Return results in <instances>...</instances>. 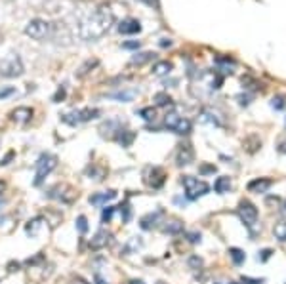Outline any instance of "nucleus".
Wrapping results in <instances>:
<instances>
[{
    "mask_svg": "<svg viewBox=\"0 0 286 284\" xmlns=\"http://www.w3.org/2000/svg\"><path fill=\"white\" fill-rule=\"evenodd\" d=\"M115 23V14L109 6H97L84 14L76 23V36L84 42H95L109 33Z\"/></svg>",
    "mask_w": 286,
    "mask_h": 284,
    "instance_id": "obj_1",
    "label": "nucleus"
},
{
    "mask_svg": "<svg viewBox=\"0 0 286 284\" xmlns=\"http://www.w3.org/2000/svg\"><path fill=\"white\" fill-rule=\"evenodd\" d=\"M223 84V74H219L217 71H202L197 74V80L193 82V88H198L193 95L197 97H206L210 94H214L215 90H219V86Z\"/></svg>",
    "mask_w": 286,
    "mask_h": 284,
    "instance_id": "obj_2",
    "label": "nucleus"
},
{
    "mask_svg": "<svg viewBox=\"0 0 286 284\" xmlns=\"http://www.w3.org/2000/svg\"><path fill=\"white\" fill-rule=\"evenodd\" d=\"M25 35L31 36L33 40H38V42L48 40V38L54 36V23H50V21H46L42 18L31 19L27 23V27H25Z\"/></svg>",
    "mask_w": 286,
    "mask_h": 284,
    "instance_id": "obj_3",
    "label": "nucleus"
},
{
    "mask_svg": "<svg viewBox=\"0 0 286 284\" xmlns=\"http://www.w3.org/2000/svg\"><path fill=\"white\" fill-rule=\"evenodd\" d=\"M25 72L23 61L18 53H8L4 57H0V76L4 78H16Z\"/></svg>",
    "mask_w": 286,
    "mask_h": 284,
    "instance_id": "obj_4",
    "label": "nucleus"
},
{
    "mask_svg": "<svg viewBox=\"0 0 286 284\" xmlns=\"http://www.w3.org/2000/svg\"><path fill=\"white\" fill-rule=\"evenodd\" d=\"M55 168H57V157H55V155H50V153H42L35 164V170H36L35 185L36 187L42 185V181L46 179V176H50Z\"/></svg>",
    "mask_w": 286,
    "mask_h": 284,
    "instance_id": "obj_5",
    "label": "nucleus"
},
{
    "mask_svg": "<svg viewBox=\"0 0 286 284\" xmlns=\"http://www.w3.org/2000/svg\"><path fill=\"white\" fill-rule=\"evenodd\" d=\"M181 185H183V189H185L187 200H197L200 196L208 195V191H210V185H208L206 181H202V179H198V178H193V176H183V178H181Z\"/></svg>",
    "mask_w": 286,
    "mask_h": 284,
    "instance_id": "obj_6",
    "label": "nucleus"
},
{
    "mask_svg": "<svg viewBox=\"0 0 286 284\" xmlns=\"http://www.w3.org/2000/svg\"><path fill=\"white\" fill-rule=\"evenodd\" d=\"M164 128L176 132V134H179V136H187V134H191L193 124H191L189 118H185V117L178 115L176 111H170V113L164 115Z\"/></svg>",
    "mask_w": 286,
    "mask_h": 284,
    "instance_id": "obj_7",
    "label": "nucleus"
},
{
    "mask_svg": "<svg viewBox=\"0 0 286 284\" xmlns=\"http://www.w3.org/2000/svg\"><path fill=\"white\" fill-rule=\"evenodd\" d=\"M99 115H101V113H99V109L86 107V109H76V111H71V113L61 115V120H63V122H67V124H71V126H76V124H80V122L94 120V118H97Z\"/></svg>",
    "mask_w": 286,
    "mask_h": 284,
    "instance_id": "obj_8",
    "label": "nucleus"
},
{
    "mask_svg": "<svg viewBox=\"0 0 286 284\" xmlns=\"http://www.w3.org/2000/svg\"><path fill=\"white\" fill-rule=\"evenodd\" d=\"M237 213H238L240 221H242L250 231L256 229V225H258V208L252 204L250 200H240V202H238V208H237Z\"/></svg>",
    "mask_w": 286,
    "mask_h": 284,
    "instance_id": "obj_9",
    "label": "nucleus"
},
{
    "mask_svg": "<svg viewBox=\"0 0 286 284\" xmlns=\"http://www.w3.org/2000/svg\"><path fill=\"white\" fill-rule=\"evenodd\" d=\"M143 179H145V183L151 189H161L162 185H164V181H166V172L162 168H159V166H151V168L145 170Z\"/></svg>",
    "mask_w": 286,
    "mask_h": 284,
    "instance_id": "obj_10",
    "label": "nucleus"
},
{
    "mask_svg": "<svg viewBox=\"0 0 286 284\" xmlns=\"http://www.w3.org/2000/svg\"><path fill=\"white\" fill-rule=\"evenodd\" d=\"M48 196L50 198H57V200H61L65 204H71L72 200L76 198V193H74V189L69 187V185H55L54 189H50Z\"/></svg>",
    "mask_w": 286,
    "mask_h": 284,
    "instance_id": "obj_11",
    "label": "nucleus"
},
{
    "mask_svg": "<svg viewBox=\"0 0 286 284\" xmlns=\"http://www.w3.org/2000/svg\"><path fill=\"white\" fill-rule=\"evenodd\" d=\"M195 160V151L189 143H181L178 147V153H176V164L178 166H189L191 162Z\"/></svg>",
    "mask_w": 286,
    "mask_h": 284,
    "instance_id": "obj_12",
    "label": "nucleus"
},
{
    "mask_svg": "<svg viewBox=\"0 0 286 284\" xmlns=\"http://www.w3.org/2000/svg\"><path fill=\"white\" fill-rule=\"evenodd\" d=\"M113 244V235L105 229H101V231H97L94 237H92V240H90V248L92 250H103L111 246Z\"/></svg>",
    "mask_w": 286,
    "mask_h": 284,
    "instance_id": "obj_13",
    "label": "nucleus"
},
{
    "mask_svg": "<svg viewBox=\"0 0 286 284\" xmlns=\"http://www.w3.org/2000/svg\"><path fill=\"white\" fill-rule=\"evenodd\" d=\"M271 187H273V179H269V178H256L248 183V191H250V193H256V195L267 193Z\"/></svg>",
    "mask_w": 286,
    "mask_h": 284,
    "instance_id": "obj_14",
    "label": "nucleus"
},
{
    "mask_svg": "<svg viewBox=\"0 0 286 284\" xmlns=\"http://www.w3.org/2000/svg\"><path fill=\"white\" fill-rule=\"evenodd\" d=\"M117 29H119L120 35H138V33L142 31V23H140L138 19L128 18V19H122V21L119 23Z\"/></svg>",
    "mask_w": 286,
    "mask_h": 284,
    "instance_id": "obj_15",
    "label": "nucleus"
},
{
    "mask_svg": "<svg viewBox=\"0 0 286 284\" xmlns=\"http://www.w3.org/2000/svg\"><path fill=\"white\" fill-rule=\"evenodd\" d=\"M162 217H164V210H155V212H149L147 215H143L142 217L140 225H142V229L149 231V229H153V227H157V225L161 223Z\"/></svg>",
    "mask_w": 286,
    "mask_h": 284,
    "instance_id": "obj_16",
    "label": "nucleus"
},
{
    "mask_svg": "<svg viewBox=\"0 0 286 284\" xmlns=\"http://www.w3.org/2000/svg\"><path fill=\"white\" fill-rule=\"evenodd\" d=\"M33 115H35V111L31 107H18L12 111V120L18 124H27L33 118Z\"/></svg>",
    "mask_w": 286,
    "mask_h": 284,
    "instance_id": "obj_17",
    "label": "nucleus"
},
{
    "mask_svg": "<svg viewBox=\"0 0 286 284\" xmlns=\"http://www.w3.org/2000/svg\"><path fill=\"white\" fill-rule=\"evenodd\" d=\"M198 120L202 124H212V126H221V118H219V113L214 109H202L200 115H198Z\"/></svg>",
    "mask_w": 286,
    "mask_h": 284,
    "instance_id": "obj_18",
    "label": "nucleus"
},
{
    "mask_svg": "<svg viewBox=\"0 0 286 284\" xmlns=\"http://www.w3.org/2000/svg\"><path fill=\"white\" fill-rule=\"evenodd\" d=\"M122 128V124L119 122V120H115V118H111L107 122H103V124L99 126V132H101V136L103 138H111V140H115V136H117V132Z\"/></svg>",
    "mask_w": 286,
    "mask_h": 284,
    "instance_id": "obj_19",
    "label": "nucleus"
},
{
    "mask_svg": "<svg viewBox=\"0 0 286 284\" xmlns=\"http://www.w3.org/2000/svg\"><path fill=\"white\" fill-rule=\"evenodd\" d=\"M134 140H136V132H132L128 128H120L117 132V136H115V142L119 145H122V147H130L134 143Z\"/></svg>",
    "mask_w": 286,
    "mask_h": 284,
    "instance_id": "obj_20",
    "label": "nucleus"
},
{
    "mask_svg": "<svg viewBox=\"0 0 286 284\" xmlns=\"http://www.w3.org/2000/svg\"><path fill=\"white\" fill-rule=\"evenodd\" d=\"M42 229H44V217L42 215H38V217H33L27 225H25V233L29 235V237H38L40 233H42Z\"/></svg>",
    "mask_w": 286,
    "mask_h": 284,
    "instance_id": "obj_21",
    "label": "nucleus"
},
{
    "mask_svg": "<svg viewBox=\"0 0 286 284\" xmlns=\"http://www.w3.org/2000/svg\"><path fill=\"white\" fill-rule=\"evenodd\" d=\"M117 196V191H105V193H95L90 196V204L92 206H105L107 202H111Z\"/></svg>",
    "mask_w": 286,
    "mask_h": 284,
    "instance_id": "obj_22",
    "label": "nucleus"
},
{
    "mask_svg": "<svg viewBox=\"0 0 286 284\" xmlns=\"http://www.w3.org/2000/svg\"><path fill=\"white\" fill-rule=\"evenodd\" d=\"M233 187L231 183V178L229 176H219V178L214 181V191L217 195H225V193H229Z\"/></svg>",
    "mask_w": 286,
    "mask_h": 284,
    "instance_id": "obj_23",
    "label": "nucleus"
},
{
    "mask_svg": "<svg viewBox=\"0 0 286 284\" xmlns=\"http://www.w3.org/2000/svg\"><path fill=\"white\" fill-rule=\"evenodd\" d=\"M162 231L166 233V235H181L183 233V221H179V219H168V221H164Z\"/></svg>",
    "mask_w": 286,
    "mask_h": 284,
    "instance_id": "obj_24",
    "label": "nucleus"
},
{
    "mask_svg": "<svg viewBox=\"0 0 286 284\" xmlns=\"http://www.w3.org/2000/svg\"><path fill=\"white\" fill-rule=\"evenodd\" d=\"M174 69V65L170 63V61H157L155 65H153V74L155 76H166V74H170Z\"/></svg>",
    "mask_w": 286,
    "mask_h": 284,
    "instance_id": "obj_25",
    "label": "nucleus"
},
{
    "mask_svg": "<svg viewBox=\"0 0 286 284\" xmlns=\"http://www.w3.org/2000/svg\"><path fill=\"white\" fill-rule=\"evenodd\" d=\"M136 94H138L136 90H120V92H113V94H109V97L126 103V101H132V99L136 97Z\"/></svg>",
    "mask_w": 286,
    "mask_h": 284,
    "instance_id": "obj_26",
    "label": "nucleus"
},
{
    "mask_svg": "<svg viewBox=\"0 0 286 284\" xmlns=\"http://www.w3.org/2000/svg\"><path fill=\"white\" fill-rule=\"evenodd\" d=\"M153 101H155V105L157 107H172L174 105V99H172L168 94H164V92L155 94V95H153Z\"/></svg>",
    "mask_w": 286,
    "mask_h": 284,
    "instance_id": "obj_27",
    "label": "nucleus"
},
{
    "mask_svg": "<svg viewBox=\"0 0 286 284\" xmlns=\"http://www.w3.org/2000/svg\"><path fill=\"white\" fill-rule=\"evenodd\" d=\"M151 59H155V53L153 52H140L130 59V65H143V63H147Z\"/></svg>",
    "mask_w": 286,
    "mask_h": 284,
    "instance_id": "obj_28",
    "label": "nucleus"
},
{
    "mask_svg": "<svg viewBox=\"0 0 286 284\" xmlns=\"http://www.w3.org/2000/svg\"><path fill=\"white\" fill-rule=\"evenodd\" d=\"M229 258L233 260V263L235 265H242L244 263V260H246V256H244V252L238 248H229Z\"/></svg>",
    "mask_w": 286,
    "mask_h": 284,
    "instance_id": "obj_29",
    "label": "nucleus"
},
{
    "mask_svg": "<svg viewBox=\"0 0 286 284\" xmlns=\"http://www.w3.org/2000/svg\"><path fill=\"white\" fill-rule=\"evenodd\" d=\"M273 233H275V237H277L281 242H286V221H279V223L275 225Z\"/></svg>",
    "mask_w": 286,
    "mask_h": 284,
    "instance_id": "obj_30",
    "label": "nucleus"
},
{
    "mask_svg": "<svg viewBox=\"0 0 286 284\" xmlns=\"http://www.w3.org/2000/svg\"><path fill=\"white\" fill-rule=\"evenodd\" d=\"M140 115L143 117V120H147V122H155V118H157V111L153 107H143L142 111H140Z\"/></svg>",
    "mask_w": 286,
    "mask_h": 284,
    "instance_id": "obj_31",
    "label": "nucleus"
},
{
    "mask_svg": "<svg viewBox=\"0 0 286 284\" xmlns=\"http://www.w3.org/2000/svg\"><path fill=\"white\" fill-rule=\"evenodd\" d=\"M271 107H273L275 111H283L286 107V95H275V97L271 99Z\"/></svg>",
    "mask_w": 286,
    "mask_h": 284,
    "instance_id": "obj_32",
    "label": "nucleus"
},
{
    "mask_svg": "<svg viewBox=\"0 0 286 284\" xmlns=\"http://www.w3.org/2000/svg\"><path fill=\"white\" fill-rule=\"evenodd\" d=\"M142 248V240H138V238H132L128 244H126L124 248H122V254L124 256H128L130 252H136V250H140Z\"/></svg>",
    "mask_w": 286,
    "mask_h": 284,
    "instance_id": "obj_33",
    "label": "nucleus"
},
{
    "mask_svg": "<svg viewBox=\"0 0 286 284\" xmlns=\"http://www.w3.org/2000/svg\"><path fill=\"white\" fill-rule=\"evenodd\" d=\"M86 174L88 176H92L94 179H103V176H105V168H97V166H90L88 170H86ZM90 178V179H92Z\"/></svg>",
    "mask_w": 286,
    "mask_h": 284,
    "instance_id": "obj_34",
    "label": "nucleus"
},
{
    "mask_svg": "<svg viewBox=\"0 0 286 284\" xmlns=\"http://www.w3.org/2000/svg\"><path fill=\"white\" fill-rule=\"evenodd\" d=\"M76 231L82 233V235L88 231V219H86V215H78L76 217Z\"/></svg>",
    "mask_w": 286,
    "mask_h": 284,
    "instance_id": "obj_35",
    "label": "nucleus"
},
{
    "mask_svg": "<svg viewBox=\"0 0 286 284\" xmlns=\"http://www.w3.org/2000/svg\"><path fill=\"white\" fill-rule=\"evenodd\" d=\"M119 208H120V215H122V223H128V221H130V215H132V208H130V204L124 202V204H120Z\"/></svg>",
    "mask_w": 286,
    "mask_h": 284,
    "instance_id": "obj_36",
    "label": "nucleus"
},
{
    "mask_svg": "<svg viewBox=\"0 0 286 284\" xmlns=\"http://www.w3.org/2000/svg\"><path fill=\"white\" fill-rule=\"evenodd\" d=\"M113 213H115V206H107V208H103L101 221H103V223H109V221H111V217H113Z\"/></svg>",
    "mask_w": 286,
    "mask_h": 284,
    "instance_id": "obj_37",
    "label": "nucleus"
},
{
    "mask_svg": "<svg viewBox=\"0 0 286 284\" xmlns=\"http://www.w3.org/2000/svg\"><path fill=\"white\" fill-rule=\"evenodd\" d=\"M95 65H97V59H94V61L90 59V61H86V63H84V65H82V67L78 69V76H84V74L88 72L90 67H95Z\"/></svg>",
    "mask_w": 286,
    "mask_h": 284,
    "instance_id": "obj_38",
    "label": "nucleus"
},
{
    "mask_svg": "<svg viewBox=\"0 0 286 284\" xmlns=\"http://www.w3.org/2000/svg\"><path fill=\"white\" fill-rule=\"evenodd\" d=\"M142 42L140 40H128V42H122V48L124 50H140Z\"/></svg>",
    "mask_w": 286,
    "mask_h": 284,
    "instance_id": "obj_39",
    "label": "nucleus"
},
{
    "mask_svg": "<svg viewBox=\"0 0 286 284\" xmlns=\"http://www.w3.org/2000/svg\"><path fill=\"white\" fill-rule=\"evenodd\" d=\"M187 263H189V267H191V269H200V267H202V260H200L198 256H191Z\"/></svg>",
    "mask_w": 286,
    "mask_h": 284,
    "instance_id": "obj_40",
    "label": "nucleus"
},
{
    "mask_svg": "<svg viewBox=\"0 0 286 284\" xmlns=\"http://www.w3.org/2000/svg\"><path fill=\"white\" fill-rule=\"evenodd\" d=\"M16 94V88L14 86H6V88L0 90V99H6V97H10V95H14Z\"/></svg>",
    "mask_w": 286,
    "mask_h": 284,
    "instance_id": "obj_41",
    "label": "nucleus"
},
{
    "mask_svg": "<svg viewBox=\"0 0 286 284\" xmlns=\"http://www.w3.org/2000/svg\"><path fill=\"white\" fill-rule=\"evenodd\" d=\"M65 99V86H61V88L55 92V95L52 97V101L54 103H59V101H63Z\"/></svg>",
    "mask_w": 286,
    "mask_h": 284,
    "instance_id": "obj_42",
    "label": "nucleus"
},
{
    "mask_svg": "<svg viewBox=\"0 0 286 284\" xmlns=\"http://www.w3.org/2000/svg\"><path fill=\"white\" fill-rule=\"evenodd\" d=\"M187 238H189V242L197 244V242H200V233H187Z\"/></svg>",
    "mask_w": 286,
    "mask_h": 284,
    "instance_id": "obj_43",
    "label": "nucleus"
},
{
    "mask_svg": "<svg viewBox=\"0 0 286 284\" xmlns=\"http://www.w3.org/2000/svg\"><path fill=\"white\" fill-rule=\"evenodd\" d=\"M277 149H279V153H283V155H286V136H285V138H281V140H279V145H277Z\"/></svg>",
    "mask_w": 286,
    "mask_h": 284,
    "instance_id": "obj_44",
    "label": "nucleus"
},
{
    "mask_svg": "<svg viewBox=\"0 0 286 284\" xmlns=\"http://www.w3.org/2000/svg\"><path fill=\"white\" fill-rule=\"evenodd\" d=\"M14 157H16V153H14V151H10V153H8V155H6V157H4V159L0 160V166H6V164H8V162H10V160L14 159Z\"/></svg>",
    "mask_w": 286,
    "mask_h": 284,
    "instance_id": "obj_45",
    "label": "nucleus"
},
{
    "mask_svg": "<svg viewBox=\"0 0 286 284\" xmlns=\"http://www.w3.org/2000/svg\"><path fill=\"white\" fill-rule=\"evenodd\" d=\"M138 2H143V4H147V6L155 8V10H159V0H138Z\"/></svg>",
    "mask_w": 286,
    "mask_h": 284,
    "instance_id": "obj_46",
    "label": "nucleus"
},
{
    "mask_svg": "<svg viewBox=\"0 0 286 284\" xmlns=\"http://www.w3.org/2000/svg\"><path fill=\"white\" fill-rule=\"evenodd\" d=\"M215 166H200V174H214Z\"/></svg>",
    "mask_w": 286,
    "mask_h": 284,
    "instance_id": "obj_47",
    "label": "nucleus"
},
{
    "mask_svg": "<svg viewBox=\"0 0 286 284\" xmlns=\"http://www.w3.org/2000/svg\"><path fill=\"white\" fill-rule=\"evenodd\" d=\"M269 258H271V250H263V252H262V256H258V260H260V261H267Z\"/></svg>",
    "mask_w": 286,
    "mask_h": 284,
    "instance_id": "obj_48",
    "label": "nucleus"
},
{
    "mask_svg": "<svg viewBox=\"0 0 286 284\" xmlns=\"http://www.w3.org/2000/svg\"><path fill=\"white\" fill-rule=\"evenodd\" d=\"M159 44H161L162 48H166V46H172V40H170V38H162Z\"/></svg>",
    "mask_w": 286,
    "mask_h": 284,
    "instance_id": "obj_49",
    "label": "nucleus"
},
{
    "mask_svg": "<svg viewBox=\"0 0 286 284\" xmlns=\"http://www.w3.org/2000/svg\"><path fill=\"white\" fill-rule=\"evenodd\" d=\"M72 284H88V283H86L84 279H80V277H74V279H72Z\"/></svg>",
    "mask_w": 286,
    "mask_h": 284,
    "instance_id": "obj_50",
    "label": "nucleus"
},
{
    "mask_svg": "<svg viewBox=\"0 0 286 284\" xmlns=\"http://www.w3.org/2000/svg\"><path fill=\"white\" fill-rule=\"evenodd\" d=\"M95 284H107V283H105V281H103L99 275H95Z\"/></svg>",
    "mask_w": 286,
    "mask_h": 284,
    "instance_id": "obj_51",
    "label": "nucleus"
},
{
    "mask_svg": "<svg viewBox=\"0 0 286 284\" xmlns=\"http://www.w3.org/2000/svg\"><path fill=\"white\" fill-rule=\"evenodd\" d=\"M176 202H178V204H183V206H185V198H181V196H178V198H176Z\"/></svg>",
    "mask_w": 286,
    "mask_h": 284,
    "instance_id": "obj_52",
    "label": "nucleus"
},
{
    "mask_svg": "<svg viewBox=\"0 0 286 284\" xmlns=\"http://www.w3.org/2000/svg\"><path fill=\"white\" fill-rule=\"evenodd\" d=\"M155 284H166V283H162V281H159V283H155Z\"/></svg>",
    "mask_w": 286,
    "mask_h": 284,
    "instance_id": "obj_53",
    "label": "nucleus"
},
{
    "mask_svg": "<svg viewBox=\"0 0 286 284\" xmlns=\"http://www.w3.org/2000/svg\"><path fill=\"white\" fill-rule=\"evenodd\" d=\"M6 2H10V0H6Z\"/></svg>",
    "mask_w": 286,
    "mask_h": 284,
    "instance_id": "obj_54",
    "label": "nucleus"
}]
</instances>
